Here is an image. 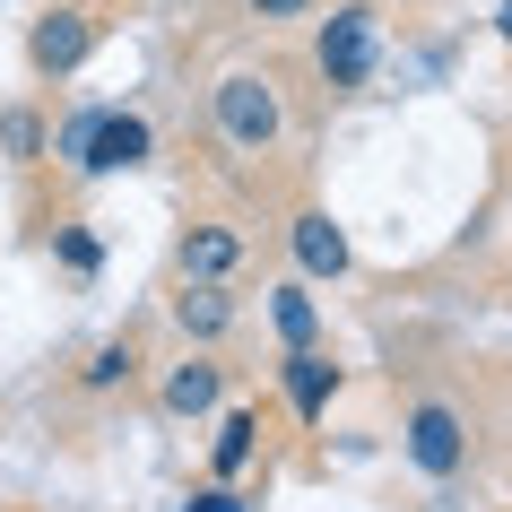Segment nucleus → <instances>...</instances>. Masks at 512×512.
Here are the masks:
<instances>
[{"label": "nucleus", "instance_id": "obj_1", "mask_svg": "<svg viewBox=\"0 0 512 512\" xmlns=\"http://www.w3.org/2000/svg\"><path fill=\"white\" fill-rule=\"evenodd\" d=\"M209 131H217V148L243 157V165L287 157V139H296L287 79H278L270 61H226V70L209 79Z\"/></svg>", "mask_w": 512, "mask_h": 512}, {"label": "nucleus", "instance_id": "obj_2", "mask_svg": "<svg viewBox=\"0 0 512 512\" xmlns=\"http://www.w3.org/2000/svg\"><path fill=\"white\" fill-rule=\"evenodd\" d=\"M304 70L322 96H356L382 70V0H322L304 18Z\"/></svg>", "mask_w": 512, "mask_h": 512}, {"label": "nucleus", "instance_id": "obj_3", "mask_svg": "<svg viewBox=\"0 0 512 512\" xmlns=\"http://www.w3.org/2000/svg\"><path fill=\"white\" fill-rule=\"evenodd\" d=\"M469 452H478V434H469V408H460V400L417 391V400L400 408V460L426 486H452L460 469H469Z\"/></svg>", "mask_w": 512, "mask_h": 512}, {"label": "nucleus", "instance_id": "obj_4", "mask_svg": "<svg viewBox=\"0 0 512 512\" xmlns=\"http://www.w3.org/2000/svg\"><path fill=\"white\" fill-rule=\"evenodd\" d=\"M105 0H44L27 27V70L35 79H70V70H87V53L105 44Z\"/></svg>", "mask_w": 512, "mask_h": 512}, {"label": "nucleus", "instance_id": "obj_5", "mask_svg": "<svg viewBox=\"0 0 512 512\" xmlns=\"http://www.w3.org/2000/svg\"><path fill=\"white\" fill-rule=\"evenodd\" d=\"M243 270H252V226H235V217H183L174 226V278L235 287Z\"/></svg>", "mask_w": 512, "mask_h": 512}, {"label": "nucleus", "instance_id": "obj_6", "mask_svg": "<svg viewBox=\"0 0 512 512\" xmlns=\"http://www.w3.org/2000/svg\"><path fill=\"white\" fill-rule=\"evenodd\" d=\"M226 391H235V365H226V348H183V356L157 374V417H174V426H200L209 408H226Z\"/></svg>", "mask_w": 512, "mask_h": 512}, {"label": "nucleus", "instance_id": "obj_7", "mask_svg": "<svg viewBox=\"0 0 512 512\" xmlns=\"http://www.w3.org/2000/svg\"><path fill=\"white\" fill-rule=\"evenodd\" d=\"M278 243H287L296 278H313V287H339V278L356 270V243H348V226H339L330 209H313V200H296V209H287Z\"/></svg>", "mask_w": 512, "mask_h": 512}, {"label": "nucleus", "instance_id": "obj_8", "mask_svg": "<svg viewBox=\"0 0 512 512\" xmlns=\"http://www.w3.org/2000/svg\"><path fill=\"white\" fill-rule=\"evenodd\" d=\"M148 157H157V131H148V113H131V105H96V131H87L79 183L131 174V165H148Z\"/></svg>", "mask_w": 512, "mask_h": 512}, {"label": "nucleus", "instance_id": "obj_9", "mask_svg": "<svg viewBox=\"0 0 512 512\" xmlns=\"http://www.w3.org/2000/svg\"><path fill=\"white\" fill-rule=\"evenodd\" d=\"M165 322L183 330V348H226L243 322L235 287H209V278H174V296H165Z\"/></svg>", "mask_w": 512, "mask_h": 512}, {"label": "nucleus", "instance_id": "obj_10", "mask_svg": "<svg viewBox=\"0 0 512 512\" xmlns=\"http://www.w3.org/2000/svg\"><path fill=\"white\" fill-rule=\"evenodd\" d=\"M278 391H287V408H296V426H322L330 400L348 391V365L330 348H287L278 356Z\"/></svg>", "mask_w": 512, "mask_h": 512}, {"label": "nucleus", "instance_id": "obj_11", "mask_svg": "<svg viewBox=\"0 0 512 512\" xmlns=\"http://www.w3.org/2000/svg\"><path fill=\"white\" fill-rule=\"evenodd\" d=\"M139 365H148L139 339H131V330H113V339H96V348L70 365V391H79V400H122V391L139 382Z\"/></svg>", "mask_w": 512, "mask_h": 512}, {"label": "nucleus", "instance_id": "obj_12", "mask_svg": "<svg viewBox=\"0 0 512 512\" xmlns=\"http://www.w3.org/2000/svg\"><path fill=\"white\" fill-rule=\"evenodd\" d=\"M261 313H270L278 348H322V304H313V278H270L261 287Z\"/></svg>", "mask_w": 512, "mask_h": 512}, {"label": "nucleus", "instance_id": "obj_13", "mask_svg": "<svg viewBox=\"0 0 512 512\" xmlns=\"http://www.w3.org/2000/svg\"><path fill=\"white\" fill-rule=\"evenodd\" d=\"M252 460H261V408H226V417H217V443H209V478L243 486Z\"/></svg>", "mask_w": 512, "mask_h": 512}, {"label": "nucleus", "instance_id": "obj_14", "mask_svg": "<svg viewBox=\"0 0 512 512\" xmlns=\"http://www.w3.org/2000/svg\"><path fill=\"white\" fill-rule=\"evenodd\" d=\"M0 157L18 165V174L53 157V131H44V113H35V105H9V113H0Z\"/></svg>", "mask_w": 512, "mask_h": 512}, {"label": "nucleus", "instance_id": "obj_15", "mask_svg": "<svg viewBox=\"0 0 512 512\" xmlns=\"http://www.w3.org/2000/svg\"><path fill=\"white\" fill-rule=\"evenodd\" d=\"M53 261H61V270H79V278H96V270H105V243L87 235L79 217H61V226H53Z\"/></svg>", "mask_w": 512, "mask_h": 512}, {"label": "nucleus", "instance_id": "obj_16", "mask_svg": "<svg viewBox=\"0 0 512 512\" xmlns=\"http://www.w3.org/2000/svg\"><path fill=\"white\" fill-rule=\"evenodd\" d=\"M322 0H235V18L243 27H261V35H287V27H304Z\"/></svg>", "mask_w": 512, "mask_h": 512}, {"label": "nucleus", "instance_id": "obj_17", "mask_svg": "<svg viewBox=\"0 0 512 512\" xmlns=\"http://www.w3.org/2000/svg\"><path fill=\"white\" fill-rule=\"evenodd\" d=\"M252 504H261V495H243V486H226V478H209V486H200V495H191L183 512H252Z\"/></svg>", "mask_w": 512, "mask_h": 512}, {"label": "nucleus", "instance_id": "obj_18", "mask_svg": "<svg viewBox=\"0 0 512 512\" xmlns=\"http://www.w3.org/2000/svg\"><path fill=\"white\" fill-rule=\"evenodd\" d=\"M495 35H504V44H512V0H504V9H495Z\"/></svg>", "mask_w": 512, "mask_h": 512}]
</instances>
